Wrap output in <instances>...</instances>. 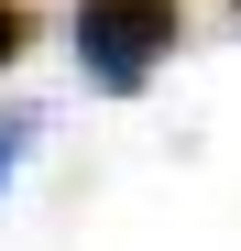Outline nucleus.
Segmentation results:
<instances>
[{
    "instance_id": "2",
    "label": "nucleus",
    "mask_w": 241,
    "mask_h": 251,
    "mask_svg": "<svg viewBox=\"0 0 241 251\" xmlns=\"http://www.w3.org/2000/svg\"><path fill=\"white\" fill-rule=\"evenodd\" d=\"M22 44H33V11H22V0H0V66H11Z\"/></svg>"
},
{
    "instance_id": "1",
    "label": "nucleus",
    "mask_w": 241,
    "mask_h": 251,
    "mask_svg": "<svg viewBox=\"0 0 241 251\" xmlns=\"http://www.w3.org/2000/svg\"><path fill=\"white\" fill-rule=\"evenodd\" d=\"M176 22H186V0H77V66H88V88L132 99L176 55Z\"/></svg>"
},
{
    "instance_id": "3",
    "label": "nucleus",
    "mask_w": 241,
    "mask_h": 251,
    "mask_svg": "<svg viewBox=\"0 0 241 251\" xmlns=\"http://www.w3.org/2000/svg\"><path fill=\"white\" fill-rule=\"evenodd\" d=\"M11 153H22V120H11V131H0V175H11Z\"/></svg>"
}]
</instances>
